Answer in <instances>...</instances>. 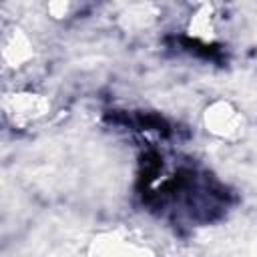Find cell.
I'll use <instances>...</instances> for the list:
<instances>
[{"label": "cell", "mask_w": 257, "mask_h": 257, "mask_svg": "<svg viewBox=\"0 0 257 257\" xmlns=\"http://www.w3.org/2000/svg\"><path fill=\"white\" fill-rule=\"evenodd\" d=\"M137 195L143 207L175 229L203 227L221 219L233 205V191L191 159L149 149L141 157Z\"/></svg>", "instance_id": "1"}]
</instances>
